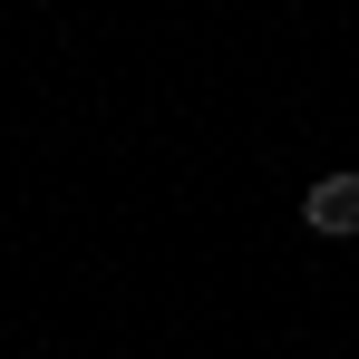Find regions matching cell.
I'll use <instances>...</instances> for the list:
<instances>
[{
    "label": "cell",
    "mask_w": 359,
    "mask_h": 359,
    "mask_svg": "<svg viewBox=\"0 0 359 359\" xmlns=\"http://www.w3.org/2000/svg\"><path fill=\"white\" fill-rule=\"evenodd\" d=\"M301 224H311V233H330V243H359V165L301 184Z\"/></svg>",
    "instance_id": "1"
}]
</instances>
